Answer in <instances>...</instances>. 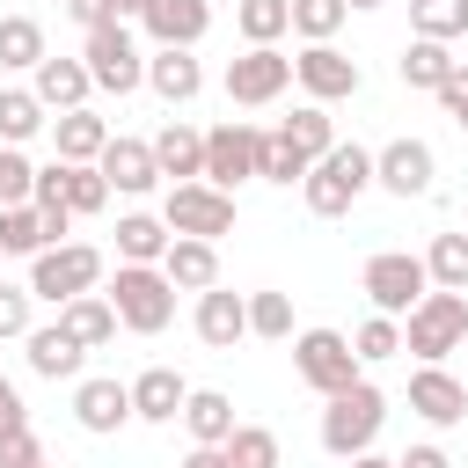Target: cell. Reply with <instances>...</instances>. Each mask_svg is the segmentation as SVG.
<instances>
[{
	"label": "cell",
	"mask_w": 468,
	"mask_h": 468,
	"mask_svg": "<svg viewBox=\"0 0 468 468\" xmlns=\"http://www.w3.org/2000/svg\"><path fill=\"white\" fill-rule=\"evenodd\" d=\"M373 183V154L358 146V139H336L314 168H307V183H300V197H307V212L314 219H344L351 205H358V190Z\"/></svg>",
	"instance_id": "obj_1"
},
{
	"label": "cell",
	"mask_w": 468,
	"mask_h": 468,
	"mask_svg": "<svg viewBox=\"0 0 468 468\" xmlns=\"http://www.w3.org/2000/svg\"><path fill=\"white\" fill-rule=\"evenodd\" d=\"M102 300L117 307V329H132V336H161L176 322V285L161 278V263H117Z\"/></svg>",
	"instance_id": "obj_2"
},
{
	"label": "cell",
	"mask_w": 468,
	"mask_h": 468,
	"mask_svg": "<svg viewBox=\"0 0 468 468\" xmlns=\"http://www.w3.org/2000/svg\"><path fill=\"white\" fill-rule=\"evenodd\" d=\"M380 424H388V395H380L373 380H358V388L329 395V410H322V446H329L336 461H351V453H373Z\"/></svg>",
	"instance_id": "obj_3"
},
{
	"label": "cell",
	"mask_w": 468,
	"mask_h": 468,
	"mask_svg": "<svg viewBox=\"0 0 468 468\" xmlns=\"http://www.w3.org/2000/svg\"><path fill=\"white\" fill-rule=\"evenodd\" d=\"M95 278H102V249L95 241H58V249L29 256V300H51V307L95 292Z\"/></svg>",
	"instance_id": "obj_4"
},
{
	"label": "cell",
	"mask_w": 468,
	"mask_h": 468,
	"mask_svg": "<svg viewBox=\"0 0 468 468\" xmlns=\"http://www.w3.org/2000/svg\"><path fill=\"white\" fill-rule=\"evenodd\" d=\"M468 344V292H424L402 322V351H417L424 366H439L446 351Z\"/></svg>",
	"instance_id": "obj_5"
},
{
	"label": "cell",
	"mask_w": 468,
	"mask_h": 468,
	"mask_svg": "<svg viewBox=\"0 0 468 468\" xmlns=\"http://www.w3.org/2000/svg\"><path fill=\"white\" fill-rule=\"evenodd\" d=\"M292 373H300L322 402L366 380V373H358V351H351L344 329H300V336H292Z\"/></svg>",
	"instance_id": "obj_6"
},
{
	"label": "cell",
	"mask_w": 468,
	"mask_h": 468,
	"mask_svg": "<svg viewBox=\"0 0 468 468\" xmlns=\"http://www.w3.org/2000/svg\"><path fill=\"white\" fill-rule=\"evenodd\" d=\"M358 285H366V300H373V314H410L424 292H431V278H424V256H410V249H380V256H366V271H358Z\"/></svg>",
	"instance_id": "obj_7"
},
{
	"label": "cell",
	"mask_w": 468,
	"mask_h": 468,
	"mask_svg": "<svg viewBox=\"0 0 468 468\" xmlns=\"http://www.w3.org/2000/svg\"><path fill=\"white\" fill-rule=\"evenodd\" d=\"M80 66H88V80H95V88H110V95H132V88H146V51L132 44V29H124V22H102V29H88V44H80Z\"/></svg>",
	"instance_id": "obj_8"
},
{
	"label": "cell",
	"mask_w": 468,
	"mask_h": 468,
	"mask_svg": "<svg viewBox=\"0 0 468 468\" xmlns=\"http://www.w3.org/2000/svg\"><path fill=\"white\" fill-rule=\"evenodd\" d=\"M161 227L190 234V241H219V234H234V197L212 190V183H176L168 205H161Z\"/></svg>",
	"instance_id": "obj_9"
},
{
	"label": "cell",
	"mask_w": 468,
	"mask_h": 468,
	"mask_svg": "<svg viewBox=\"0 0 468 468\" xmlns=\"http://www.w3.org/2000/svg\"><path fill=\"white\" fill-rule=\"evenodd\" d=\"M285 88H292V58H285L278 44H256V51L227 58V102H241V110H263V102H278Z\"/></svg>",
	"instance_id": "obj_10"
},
{
	"label": "cell",
	"mask_w": 468,
	"mask_h": 468,
	"mask_svg": "<svg viewBox=\"0 0 468 468\" xmlns=\"http://www.w3.org/2000/svg\"><path fill=\"white\" fill-rule=\"evenodd\" d=\"M292 80L307 88V102H351L358 88H366V73H358V58H344L336 44H307V51H292Z\"/></svg>",
	"instance_id": "obj_11"
},
{
	"label": "cell",
	"mask_w": 468,
	"mask_h": 468,
	"mask_svg": "<svg viewBox=\"0 0 468 468\" xmlns=\"http://www.w3.org/2000/svg\"><path fill=\"white\" fill-rule=\"evenodd\" d=\"M256 124H241V117H227V124H212L205 132V176L197 183H212V190H227L234 197V183H249L256 176Z\"/></svg>",
	"instance_id": "obj_12"
},
{
	"label": "cell",
	"mask_w": 468,
	"mask_h": 468,
	"mask_svg": "<svg viewBox=\"0 0 468 468\" xmlns=\"http://www.w3.org/2000/svg\"><path fill=\"white\" fill-rule=\"evenodd\" d=\"M431 176H439V161H431L424 139H388V146L373 154V183H380L388 197H424Z\"/></svg>",
	"instance_id": "obj_13"
},
{
	"label": "cell",
	"mask_w": 468,
	"mask_h": 468,
	"mask_svg": "<svg viewBox=\"0 0 468 468\" xmlns=\"http://www.w3.org/2000/svg\"><path fill=\"white\" fill-rule=\"evenodd\" d=\"M139 22H146V37H154L161 51H190V44L212 29V0H146Z\"/></svg>",
	"instance_id": "obj_14"
},
{
	"label": "cell",
	"mask_w": 468,
	"mask_h": 468,
	"mask_svg": "<svg viewBox=\"0 0 468 468\" xmlns=\"http://www.w3.org/2000/svg\"><path fill=\"white\" fill-rule=\"evenodd\" d=\"M73 424L95 431V439L124 431L132 424V380H80L73 388Z\"/></svg>",
	"instance_id": "obj_15"
},
{
	"label": "cell",
	"mask_w": 468,
	"mask_h": 468,
	"mask_svg": "<svg viewBox=\"0 0 468 468\" xmlns=\"http://www.w3.org/2000/svg\"><path fill=\"white\" fill-rule=\"evenodd\" d=\"M95 168H102V183H110V190H124V197H146V190L161 183L154 146H146V139H117V132H110V146L95 154Z\"/></svg>",
	"instance_id": "obj_16"
},
{
	"label": "cell",
	"mask_w": 468,
	"mask_h": 468,
	"mask_svg": "<svg viewBox=\"0 0 468 468\" xmlns=\"http://www.w3.org/2000/svg\"><path fill=\"white\" fill-rule=\"evenodd\" d=\"M410 410H417L424 424H439V431H446V424H461V417H468V388H461L446 366H417V373H410Z\"/></svg>",
	"instance_id": "obj_17"
},
{
	"label": "cell",
	"mask_w": 468,
	"mask_h": 468,
	"mask_svg": "<svg viewBox=\"0 0 468 468\" xmlns=\"http://www.w3.org/2000/svg\"><path fill=\"white\" fill-rule=\"evenodd\" d=\"M29 95L44 102V110H88V95H95V80H88V66L80 58H37V73H29Z\"/></svg>",
	"instance_id": "obj_18"
},
{
	"label": "cell",
	"mask_w": 468,
	"mask_h": 468,
	"mask_svg": "<svg viewBox=\"0 0 468 468\" xmlns=\"http://www.w3.org/2000/svg\"><path fill=\"white\" fill-rule=\"evenodd\" d=\"M183 402H190V380H183L176 366H146V373L132 380V417H139V424H176Z\"/></svg>",
	"instance_id": "obj_19"
},
{
	"label": "cell",
	"mask_w": 468,
	"mask_h": 468,
	"mask_svg": "<svg viewBox=\"0 0 468 468\" xmlns=\"http://www.w3.org/2000/svg\"><path fill=\"white\" fill-rule=\"evenodd\" d=\"M161 278H168L176 292H212V285H219V241H190V234H176L168 256H161Z\"/></svg>",
	"instance_id": "obj_20"
},
{
	"label": "cell",
	"mask_w": 468,
	"mask_h": 468,
	"mask_svg": "<svg viewBox=\"0 0 468 468\" xmlns=\"http://www.w3.org/2000/svg\"><path fill=\"white\" fill-rule=\"evenodd\" d=\"M146 146H154V168H161V176H176V183H197V176H205V132H190L183 117H168Z\"/></svg>",
	"instance_id": "obj_21"
},
{
	"label": "cell",
	"mask_w": 468,
	"mask_h": 468,
	"mask_svg": "<svg viewBox=\"0 0 468 468\" xmlns=\"http://www.w3.org/2000/svg\"><path fill=\"white\" fill-rule=\"evenodd\" d=\"M197 336H205L212 351H234V344L249 336V300H241V292H227V285L197 292Z\"/></svg>",
	"instance_id": "obj_22"
},
{
	"label": "cell",
	"mask_w": 468,
	"mask_h": 468,
	"mask_svg": "<svg viewBox=\"0 0 468 468\" xmlns=\"http://www.w3.org/2000/svg\"><path fill=\"white\" fill-rule=\"evenodd\" d=\"M51 146H58L66 168H88V161L110 146V124H102L95 110H58V117H51Z\"/></svg>",
	"instance_id": "obj_23"
},
{
	"label": "cell",
	"mask_w": 468,
	"mask_h": 468,
	"mask_svg": "<svg viewBox=\"0 0 468 468\" xmlns=\"http://www.w3.org/2000/svg\"><path fill=\"white\" fill-rule=\"evenodd\" d=\"M146 88L176 110V102H197V88H205V66L190 58V51H154L146 58Z\"/></svg>",
	"instance_id": "obj_24"
},
{
	"label": "cell",
	"mask_w": 468,
	"mask_h": 468,
	"mask_svg": "<svg viewBox=\"0 0 468 468\" xmlns=\"http://www.w3.org/2000/svg\"><path fill=\"white\" fill-rule=\"evenodd\" d=\"M58 329H66L80 351H102V344L117 336V307H110L102 292H80V300H66V307H58Z\"/></svg>",
	"instance_id": "obj_25"
},
{
	"label": "cell",
	"mask_w": 468,
	"mask_h": 468,
	"mask_svg": "<svg viewBox=\"0 0 468 468\" xmlns=\"http://www.w3.org/2000/svg\"><path fill=\"white\" fill-rule=\"evenodd\" d=\"M22 351H29V373H44V380H73V373H80V358H88L58 322H51V329H29V336H22Z\"/></svg>",
	"instance_id": "obj_26"
},
{
	"label": "cell",
	"mask_w": 468,
	"mask_h": 468,
	"mask_svg": "<svg viewBox=\"0 0 468 468\" xmlns=\"http://www.w3.org/2000/svg\"><path fill=\"white\" fill-rule=\"evenodd\" d=\"M183 424H190L197 446H227V439H234V395H219V388H190Z\"/></svg>",
	"instance_id": "obj_27"
},
{
	"label": "cell",
	"mask_w": 468,
	"mask_h": 468,
	"mask_svg": "<svg viewBox=\"0 0 468 468\" xmlns=\"http://www.w3.org/2000/svg\"><path fill=\"white\" fill-rule=\"evenodd\" d=\"M278 139H285V146H292V154H300V161L314 168V161H322V154L336 146V124H329V110H322V102H300V110H292V117L278 124Z\"/></svg>",
	"instance_id": "obj_28"
},
{
	"label": "cell",
	"mask_w": 468,
	"mask_h": 468,
	"mask_svg": "<svg viewBox=\"0 0 468 468\" xmlns=\"http://www.w3.org/2000/svg\"><path fill=\"white\" fill-rule=\"evenodd\" d=\"M37 58H44V22L0 15V73H37Z\"/></svg>",
	"instance_id": "obj_29"
},
{
	"label": "cell",
	"mask_w": 468,
	"mask_h": 468,
	"mask_svg": "<svg viewBox=\"0 0 468 468\" xmlns=\"http://www.w3.org/2000/svg\"><path fill=\"white\" fill-rule=\"evenodd\" d=\"M461 58L446 51V44H431V37H410L402 44V88H424V95H439V80L453 73Z\"/></svg>",
	"instance_id": "obj_30"
},
{
	"label": "cell",
	"mask_w": 468,
	"mask_h": 468,
	"mask_svg": "<svg viewBox=\"0 0 468 468\" xmlns=\"http://www.w3.org/2000/svg\"><path fill=\"white\" fill-rule=\"evenodd\" d=\"M168 241H176V234H168L154 212H124V219H117V256H124V263H161Z\"/></svg>",
	"instance_id": "obj_31"
},
{
	"label": "cell",
	"mask_w": 468,
	"mask_h": 468,
	"mask_svg": "<svg viewBox=\"0 0 468 468\" xmlns=\"http://www.w3.org/2000/svg\"><path fill=\"white\" fill-rule=\"evenodd\" d=\"M424 278H431V292H468V234H431Z\"/></svg>",
	"instance_id": "obj_32"
},
{
	"label": "cell",
	"mask_w": 468,
	"mask_h": 468,
	"mask_svg": "<svg viewBox=\"0 0 468 468\" xmlns=\"http://www.w3.org/2000/svg\"><path fill=\"white\" fill-rule=\"evenodd\" d=\"M51 124V110L29 95V88H0V146H22V139H37Z\"/></svg>",
	"instance_id": "obj_33"
},
{
	"label": "cell",
	"mask_w": 468,
	"mask_h": 468,
	"mask_svg": "<svg viewBox=\"0 0 468 468\" xmlns=\"http://www.w3.org/2000/svg\"><path fill=\"white\" fill-rule=\"evenodd\" d=\"M410 37H431V44L468 37V0H410Z\"/></svg>",
	"instance_id": "obj_34"
},
{
	"label": "cell",
	"mask_w": 468,
	"mask_h": 468,
	"mask_svg": "<svg viewBox=\"0 0 468 468\" xmlns=\"http://www.w3.org/2000/svg\"><path fill=\"white\" fill-rule=\"evenodd\" d=\"M51 234L37 219V205H0V256H44Z\"/></svg>",
	"instance_id": "obj_35"
},
{
	"label": "cell",
	"mask_w": 468,
	"mask_h": 468,
	"mask_svg": "<svg viewBox=\"0 0 468 468\" xmlns=\"http://www.w3.org/2000/svg\"><path fill=\"white\" fill-rule=\"evenodd\" d=\"M234 29L249 37V51H256V44H278V37L292 29V7H285V0H234Z\"/></svg>",
	"instance_id": "obj_36"
},
{
	"label": "cell",
	"mask_w": 468,
	"mask_h": 468,
	"mask_svg": "<svg viewBox=\"0 0 468 468\" xmlns=\"http://www.w3.org/2000/svg\"><path fill=\"white\" fill-rule=\"evenodd\" d=\"M292 7V37H307V44H336V29H344V0H285Z\"/></svg>",
	"instance_id": "obj_37"
},
{
	"label": "cell",
	"mask_w": 468,
	"mask_h": 468,
	"mask_svg": "<svg viewBox=\"0 0 468 468\" xmlns=\"http://www.w3.org/2000/svg\"><path fill=\"white\" fill-rule=\"evenodd\" d=\"M219 453H227V468H278V431H263V424H234V439H227Z\"/></svg>",
	"instance_id": "obj_38"
},
{
	"label": "cell",
	"mask_w": 468,
	"mask_h": 468,
	"mask_svg": "<svg viewBox=\"0 0 468 468\" xmlns=\"http://www.w3.org/2000/svg\"><path fill=\"white\" fill-rule=\"evenodd\" d=\"M256 176H263V183H285V190H292V183H307V161H300V154H292V146H285L278 132H263V139H256Z\"/></svg>",
	"instance_id": "obj_39"
},
{
	"label": "cell",
	"mask_w": 468,
	"mask_h": 468,
	"mask_svg": "<svg viewBox=\"0 0 468 468\" xmlns=\"http://www.w3.org/2000/svg\"><path fill=\"white\" fill-rule=\"evenodd\" d=\"M351 351H358V366H373V358H395V351H402V322H388V314H366V322H358V336H351Z\"/></svg>",
	"instance_id": "obj_40"
},
{
	"label": "cell",
	"mask_w": 468,
	"mask_h": 468,
	"mask_svg": "<svg viewBox=\"0 0 468 468\" xmlns=\"http://www.w3.org/2000/svg\"><path fill=\"white\" fill-rule=\"evenodd\" d=\"M110 205V183H102V168L88 161V168H66V212L80 219V212H102Z\"/></svg>",
	"instance_id": "obj_41"
},
{
	"label": "cell",
	"mask_w": 468,
	"mask_h": 468,
	"mask_svg": "<svg viewBox=\"0 0 468 468\" xmlns=\"http://www.w3.org/2000/svg\"><path fill=\"white\" fill-rule=\"evenodd\" d=\"M249 336H292V300L285 292H249Z\"/></svg>",
	"instance_id": "obj_42"
},
{
	"label": "cell",
	"mask_w": 468,
	"mask_h": 468,
	"mask_svg": "<svg viewBox=\"0 0 468 468\" xmlns=\"http://www.w3.org/2000/svg\"><path fill=\"white\" fill-rule=\"evenodd\" d=\"M29 183H37V161L22 146H0V205H29Z\"/></svg>",
	"instance_id": "obj_43"
},
{
	"label": "cell",
	"mask_w": 468,
	"mask_h": 468,
	"mask_svg": "<svg viewBox=\"0 0 468 468\" xmlns=\"http://www.w3.org/2000/svg\"><path fill=\"white\" fill-rule=\"evenodd\" d=\"M0 336H29V285H0Z\"/></svg>",
	"instance_id": "obj_44"
},
{
	"label": "cell",
	"mask_w": 468,
	"mask_h": 468,
	"mask_svg": "<svg viewBox=\"0 0 468 468\" xmlns=\"http://www.w3.org/2000/svg\"><path fill=\"white\" fill-rule=\"evenodd\" d=\"M439 110H446V117H453V124L468 132V58H461V66H453V73L439 80Z\"/></svg>",
	"instance_id": "obj_45"
},
{
	"label": "cell",
	"mask_w": 468,
	"mask_h": 468,
	"mask_svg": "<svg viewBox=\"0 0 468 468\" xmlns=\"http://www.w3.org/2000/svg\"><path fill=\"white\" fill-rule=\"evenodd\" d=\"M0 468H51V461H44L37 431H15V439H0Z\"/></svg>",
	"instance_id": "obj_46"
},
{
	"label": "cell",
	"mask_w": 468,
	"mask_h": 468,
	"mask_svg": "<svg viewBox=\"0 0 468 468\" xmlns=\"http://www.w3.org/2000/svg\"><path fill=\"white\" fill-rule=\"evenodd\" d=\"M15 431H29V410H22V388L0 373V439H15Z\"/></svg>",
	"instance_id": "obj_47"
},
{
	"label": "cell",
	"mask_w": 468,
	"mask_h": 468,
	"mask_svg": "<svg viewBox=\"0 0 468 468\" xmlns=\"http://www.w3.org/2000/svg\"><path fill=\"white\" fill-rule=\"evenodd\" d=\"M58 7H66L80 29H102V22H117V7H110V0H58Z\"/></svg>",
	"instance_id": "obj_48"
},
{
	"label": "cell",
	"mask_w": 468,
	"mask_h": 468,
	"mask_svg": "<svg viewBox=\"0 0 468 468\" xmlns=\"http://www.w3.org/2000/svg\"><path fill=\"white\" fill-rule=\"evenodd\" d=\"M395 468H453V461H446V446H410Z\"/></svg>",
	"instance_id": "obj_49"
},
{
	"label": "cell",
	"mask_w": 468,
	"mask_h": 468,
	"mask_svg": "<svg viewBox=\"0 0 468 468\" xmlns=\"http://www.w3.org/2000/svg\"><path fill=\"white\" fill-rule=\"evenodd\" d=\"M183 468H227V453H219V446H190V453H183Z\"/></svg>",
	"instance_id": "obj_50"
},
{
	"label": "cell",
	"mask_w": 468,
	"mask_h": 468,
	"mask_svg": "<svg viewBox=\"0 0 468 468\" xmlns=\"http://www.w3.org/2000/svg\"><path fill=\"white\" fill-rule=\"evenodd\" d=\"M344 468H395V461H380V453H351Z\"/></svg>",
	"instance_id": "obj_51"
},
{
	"label": "cell",
	"mask_w": 468,
	"mask_h": 468,
	"mask_svg": "<svg viewBox=\"0 0 468 468\" xmlns=\"http://www.w3.org/2000/svg\"><path fill=\"white\" fill-rule=\"evenodd\" d=\"M110 7H117V22H124V15H139V7H146V0H110Z\"/></svg>",
	"instance_id": "obj_52"
},
{
	"label": "cell",
	"mask_w": 468,
	"mask_h": 468,
	"mask_svg": "<svg viewBox=\"0 0 468 468\" xmlns=\"http://www.w3.org/2000/svg\"><path fill=\"white\" fill-rule=\"evenodd\" d=\"M344 7H380V0H344Z\"/></svg>",
	"instance_id": "obj_53"
},
{
	"label": "cell",
	"mask_w": 468,
	"mask_h": 468,
	"mask_svg": "<svg viewBox=\"0 0 468 468\" xmlns=\"http://www.w3.org/2000/svg\"><path fill=\"white\" fill-rule=\"evenodd\" d=\"M461 234H468V227H461Z\"/></svg>",
	"instance_id": "obj_54"
}]
</instances>
